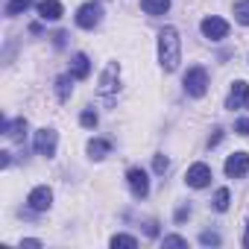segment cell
Segmentation results:
<instances>
[{"label":"cell","mask_w":249,"mask_h":249,"mask_svg":"<svg viewBox=\"0 0 249 249\" xmlns=\"http://www.w3.org/2000/svg\"><path fill=\"white\" fill-rule=\"evenodd\" d=\"M234 132H237V135H249V117H243V120L234 123Z\"/></svg>","instance_id":"cell-26"},{"label":"cell","mask_w":249,"mask_h":249,"mask_svg":"<svg viewBox=\"0 0 249 249\" xmlns=\"http://www.w3.org/2000/svg\"><path fill=\"white\" fill-rule=\"evenodd\" d=\"M71 91H73V88H71V76H59V79H56V94H59V100H68Z\"/></svg>","instance_id":"cell-20"},{"label":"cell","mask_w":249,"mask_h":249,"mask_svg":"<svg viewBox=\"0 0 249 249\" xmlns=\"http://www.w3.org/2000/svg\"><path fill=\"white\" fill-rule=\"evenodd\" d=\"M3 132H6L9 138H15V141H21V138H24V132H27V120H24V117H18L15 123H9V120H3Z\"/></svg>","instance_id":"cell-14"},{"label":"cell","mask_w":249,"mask_h":249,"mask_svg":"<svg viewBox=\"0 0 249 249\" xmlns=\"http://www.w3.org/2000/svg\"><path fill=\"white\" fill-rule=\"evenodd\" d=\"M234 18H237V24L249 27V0H240V3H234Z\"/></svg>","instance_id":"cell-18"},{"label":"cell","mask_w":249,"mask_h":249,"mask_svg":"<svg viewBox=\"0 0 249 249\" xmlns=\"http://www.w3.org/2000/svg\"><path fill=\"white\" fill-rule=\"evenodd\" d=\"M56 141H59V138H56L53 129H38V132H36V153H38V156H47V159L56 156Z\"/></svg>","instance_id":"cell-9"},{"label":"cell","mask_w":249,"mask_h":249,"mask_svg":"<svg viewBox=\"0 0 249 249\" xmlns=\"http://www.w3.org/2000/svg\"><path fill=\"white\" fill-rule=\"evenodd\" d=\"M88 73H91V62H88V56H85V53H76L73 62H71V76H73V79H85Z\"/></svg>","instance_id":"cell-12"},{"label":"cell","mask_w":249,"mask_h":249,"mask_svg":"<svg viewBox=\"0 0 249 249\" xmlns=\"http://www.w3.org/2000/svg\"><path fill=\"white\" fill-rule=\"evenodd\" d=\"M199 30H202V36H205V38H211V41H220V38H226V36H229V24H226L223 18H217V15L205 18V21L199 24Z\"/></svg>","instance_id":"cell-5"},{"label":"cell","mask_w":249,"mask_h":249,"mask_svg":"<svg viewBox=\"0 0 249 249\" xmlns=\"http://www.w3.org/2000/svg\"><path fill=\"white\" fill-rule=\"evenodd\" d=\"M106 153H108V141H103V138L88 141V156H91V159H103Z\"/></svg>","instance_id":"cell-16"},{"label":"cell","mask_w":249,"mask_h":249,"mask_svg":"<svg viewBox=\"0 0 249 249\" xmlns=\"http://www.w3.org/2000/svg\"><path fill=\"white\" fill-rule=\"evenodd\" d=\"M246 173H249V156L246 153H234L226 159V176L229 179H240Z\"/></svg>","instance_id":"cell-10"},{"label":"cell","mask_w":249,"mask_h":249,"mask_svg":"<svg viewBox=\"0 0 249 249\" xmlns=\"http://www.w3.org/2000/svg\"><path fill=\"white\" fill-rule=\"evenodd\" d=\"M185 217H191V208H179V211H176V220H179V223H182Z\"/></svg>","instance_id":"cell-27"},{"label":"cell","mask_w":249,"mask_h":249,"mask_svg":"<svg viewBox=\"0 0 249 249\" xmlns=\"http://www.w3.org/2000/svg\"><path fill=\"white\" fill-rule=\"evenodd\" d=\"M141 9L147 15H164L170 9V0H141Z\"/></svg>","instance_id":"cell-15"},{"label":"cell","mask_w":249,"mask_h":249,"mask_svg":"<svg viewBox=\"0 0 249 249\" xmlns=\"http://www.w3.org/2000/svg\"><path fill=\"white\" fill-rule=\"evenodd\" d=\"M21 246H41V240H33V237H27V240H21Z\"/></svg>","instance_id":"cell-29"},{"label":"cell","mask_w":249,"mask_h":249,"mask_svg":"<svg viewBox=\"0 0 249 249\" xmlns=\"http://www.w3.org/2000/svg\"><path fill=\"white\" fill-rule=\"evenodd\" d=\"M229 202H231L229 188H220V191L214 194V208H217V211H226V208H229Z\"/></svg>","instance_id":"cell-19"},{"label":"cell","mask_w":249,"mask_h":249,"mask_svg":"<svg viewBox=\"0 0 249 249\" xmlns=\"http://www.w3.org/2000/svg\"><path fill=\"white\" fill-rule=\"evenodd\" d=\"M161 243H164V246H176V249H188V240H185V237H179V234H167Z\"/></svg>","instance_id":"cell-23"},{"label":"cell","mask_w":249,"mask_h":249,"mask_svg":"<svg viewBox=\"0 0 249 249\" xmlns=\"http://www.w3.org/2000/svg\"><path fill=\"white\" fill-rule=\"evenodd\" d=\"M111 246H114V249H135L138 240L129 237V234H114V237H111Z\"/></svg>","instance_id":"cell-17"},{"label":"cell","mask_w":249,"mask_h":249,"mask_svg":"<svg viewBox=\"0 0 249 249\" xmlns=\"http://www.w3.org/2000/svg\"><path fill=\"white\" fill-rule=\"evenodd\" d=\"M27 205H30L33 211H47V208L53 205V191H50L47 185L33 188V191H30V196H27Z\"/></svg>","instance_id":"cell-6"},{"label":"cell","mask_w":249,"mask_h":249,"mask_svg":"<svg viewBox=\"0 0 249 249\" xmlns=\"http://www.w3.org/2000/svg\"><path fill=\"white\" fill-rule=\"evenodd\" d=\"M79 123H82L85 129H94V126H97V114H94L91 108H85V111L79 114Z\"/></svg>","instance_id":"cell-22"},{"label":"cell","mask_w":249,"mask_h":249,"mask_svg":"<svg viewBox=\"0 0 249 249\" xmlns=\"http://www.w3.org/2000/svg\"><path fill=\"white\" fill-rule=\"evenodd\" d=\"M243 246L249 249V223H246V234H243Z\"/></svg>","instance_id":"cell-30"},{"label":"cell","mask_w":249,"mask_h":249,"mask_svg":"<svg viewBox=\"0 0 249 249\" xmlns=\"http://www.w3.org/2000/svg\"><path fill=\"white\" fill-rule=\"evenodd\" d=\"M185 182H188L191 188H205V185L211 182V167H208V164H202V161L191 164V167H188V173H185Z\"/></svg>","instance_id":"cell-8"},{"label":"cell","mask_w":249,"mask_h":249,"mask_svg":"<svg viewBox=\"0 0 249 249\" xmlns=\"http://www.w3.org/2000/svg\"><path fill=\"white\" fill-rule=\"evenodd\" d=\"M33 0H9V6H6V15H21L24 9H30Z\"/></svg>","instance_id":"cell-21"},{"label":"cell","mask_w":249,"mask_h":249,"mask_svg":"<svg viewBox=\"0 0 249 249\" xmlns=\"http://www.w3.org/2000/svg\"><path fill=\"white\" fill-rule=\"evenodd\" d=\"M100 18H103L100 3H82V6L76 9V24H79L82 30H94V27L100 24Z\"/></svg>","instance_id":"cell-3"},{"label":"cell","mask_w":249,"mask_h":249,"mask_svg":"<svg viewBox=\"0 0 249 249\" xmlns=\"http://www.w3.org/2000/svg\"><path fill=\"white\" fill-rule=\"evenodd\" d=\"M126 182H129V191H132L135 199H144V196L150 194V179H147V173H144L141 167H132V170L126 173Z\"/></svg>","instance_id":"cell-4"},{"label":"cell","mask_w":249,"mask_h":249,"mask_svg":"<svg viewBox=\"0 0 249 249\" xmlns=\"http://www.w3.org/2000/svg\"><path fill=\"white\" fill-rule=\"evenodd\" d=\"M117 76H120V68H117L114 62H111V65H106V71H103V76H100V88H97V91H100V97H106V100H108V97L117 91Z\"/></svg>","instance_id":"cell-7"},{"label":"cell","mask_w":249,"mask_h":249,"mask_svg":"<svg viewBox=\"0 0 249 249\" xmlns=\"http://www.w3.org/2000/svg\"><path fill=\"white\" fill-rule=\"evenodd\" d=\"M159 62L164 71H176L179 62H182V41H179V33L176 27H164L159 33Z\"/></svg>","instance_id":"cell-1"},{"label":"cell","mask_w":249,"mask_h":249,"mask_svg":"<svg viewBox=\"0 0 249 249\" xmlns=\"http://www.w3.org/2000/svg\"><path fill=\"white\" fill-rule=\"evenodd\" d=\"M182 85H185V91H188L191 97H202V94L208 91V71H205V68H199V65L188 68V73H185Z\"/></svg>","instance_id":"cell-2"},{"label":"cell","mask_w":249,"mask_h":249,"mask_svg":"<svg viewBox=\"0 0 249 249\" xmlns=\"http://www.w3.org/2000/svg\"><path fill=\"white\" fill-rule=\"evenodd\" d=\"M226 108H249V85L243 79H237L231 85V94L226 100Z\"/></svg>","instance_id":"cell-11"},{"label":"cell","mask_w":249,"mask_h":249,"mask_svg":"<svg viewBox=\"0 0 249 249\" xmlns=\"http://www.w3.org/2000/svg\"><path fill=\"white\" fill-rule=\"evenodd\" d=\"M153 167H156V173H167V167H170V161H167V156H156V161H153Z\"/></svg>","instance_id":"cell-25"},{"label":"cell","mask_w":249,"mask_h":249,"mask_svg":"<svg viewBox=\"0 0 249 249\" xmlns=\"http://www.w3.org/2000/svg\"><path fill=\"white\" fill-rule=\"evenodd\" d=\"M220 138H223V135H220V129H214V135H211V138H208V144H211V147H214V144H220Z\"/></svg>","instance_id":"cell-28"},{"label":"cell","mask_w":249,"mask_h":249,"mask_svg":"<svg viewBox=\"0 0 249 249\" xmlns=\"http://www.w3.org/2000/svg\"><path fill=\"white\" fill-rule=\"evenodd\" d=\"M199 243H202V246H220V234H214V231H202V234H199Z\"/></svg>","instance_id":"cell-24"},{"label":"cell","mask_w":249,"mask_h":249,"mask_svg":"<svg viewBox=\"0 0 249 249\" xmlns=\"http://www.w3.org/2000/svg\"><path fill=\"white\" fill-rule=\"evenodd\" d=\"M38 15L44 21H59L62 18V3H59V0H41V3H38Z\"/></svg>","instance_id":"cell-13"}]
</instances>
